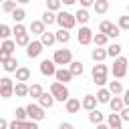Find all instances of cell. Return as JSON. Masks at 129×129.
<instances>
[{"mask_svg":"<svg viewBox=\"0 0 129 129\" xmlns=\"http://www.w3.org/2000/svg\"><path fill=\"white\" fill-rule=\"evenodd\" d=\"M24 16H26V10H24V8H16V10L12 12V20H14L16 24H22Z\"/></svg>","mask_w":129,"mask_h":129,"instance_id":"cell-27","label":"cell"},{"mask_svg":"<svg viewBox=\"0 0 129 129\" xmlns=\"http://www.w3.org/2000/svg\"><path fill=\"white\" fill-rule=\"evenodd\" d=\"M60 0H46V10H50V12H54V10H58L60 8Z\"/></svg>","mask_w":129,"mask_h":129,"instance_id":"cell-41","label":"cell"},{"mask_svg":"<svg viewBox=\"0 0 129 129\" xmlns=\"http://www.w3.org/2000/svg\"><path fill=\"white\" fill-rule=\"evenodd\" d=\"M93 8H95L97 14H105V12L109 10V0H95Z\"/></svg>","mask_w":129,"mask_h":129,"instance_id":"cell-22","label":"cell"},{"mask_svg":"<svg viewBox=\"0 0 129 129\" xmlns=\"http://www.w3.org/2000/svg\"><path fill=\"white\" fill-rule=\"evenodd\" d=\"M12 95H14V83H12V79H8V77L0 79V97L2 99H10Z\"/></svg>","mask_w":129,"mask_h":129,"instance_id":"cell-6","label":"cell"},{"mask_svg":"<svg viewBox=\"0 0 129 129\" xmlns=\"http://www.w3.org/2000/svg\"><path fill=\"white\" fill-rule=\"evenodd\" d=\"M119 54H121V44L115 42V44H111V46L107 48V56H115V58H117Z\"/></svg>","mask_w":129,"mask_h":129,"instance_id":"cell-36","label":"cell"},{"mask_svg":"<svg viewBox=\"0 0 129 129\" xmlns=\"http://www.w3.org/2000/svg\"><path fill=\"white\" fill-rule=\"evenodd\" d=\"M117 26H119L121 30H129V14H127V16H121V18H119V24H117Z\"/></svg>","mask_w":129,"mask_h":129,"instance_id":"cell-42","label":"cell"},{"mask_svg":"<svg viewBox=\"0 0 129 129\" xmlns=\"http://www.w3.org/2000/svg\"><path fill=\"white\" fill-rule=\"evenodd\" d=\"M26 113H28V117H30L32 121H42V119H44V109H42L40 105H36V103H30V105L26 107Z\"/></svg>","mask_w":129,"mask_h":129,"instance_id":"cell-7","label":"cell"},{"mask_svg":"<svg viewBox=\"0 0 129 129\" xmlns=\"http://www.w3.org/2000/svg\"><path fill=\"white\" fill-rule=\"evenodd\" d=\"M14 2H20V4H26V2H30V0H14Z\"/></svg>","mask_w":129,"mask_h":129,"instance_id":"cell-55","label":"cell"},{"mask_svg":"<svg viewBox=\"0 0 129 129\" xmlns=\"http://www.w3.org/2000/svg\"><path fill=\"white\" fill-rule=\"evenodd\" d=\"M109 107H111V111L113 113H121L123 111V107H125V103H123V97H113L111 101H109Z\"/></svg>","mask_w":129,"mask_h":129,"instance_id":"cell-15","label":"cell"},{"mask_svg":"<svg viewBox=\"0 0 129 129\" xmlns=\"http://www.w3.org/2000/svg\"><path fill=\"white\" fill-rule=\"evenodd\" d=\"M89 18H91V14L87 12V8H79V10L75 12V20H77V22H81V24H87V22H89Z\"/></svg>","mask_w":129,"mask_h":129,"instance_id":"cell-19","label":"cell"},{"mask_svg":"<svg viewBox=\"0 0 129 129\" xmlns=\"http://www.w3.org/2000/svg\"><path fill=\"white\" fill-rule=\"evenodd\" d=\"M12 34V28L10 26H6V24H0V38H4V40H8V36Z\"/></svg>","mask_w":129,"mask_h":129,"instance_id":"cell-40","label":"cell"},{"mask_svg":"<svg viewBox=\"0 0 129 129\" xmlns=\"http://www.w3.org/2000/svg\"><path fill=\"white\" fill-rule=\"evenodd\" d=\"M14 95H16V97H26V95H28L26 83H16V85H14Z\"/></svg>","mask_w":129,"mask_h":129,"instance_id":"cell-25","label":"cell"},{"mask_svg":"<svg viewBox=\"0 0 129 129\" xmlns=\"http://www.w3.org/2000/svg\"><path fill=\"white\" fill-rule=\"evenodd\" d=\"M95 4V0H81V6L83 8H87V6H93Z\"/></svg>","mask_w":129,"mask_h":129,"instance_id":"cell-49","label":"cell"},{"mask_svg":"<svg viewBox=\"0 0 129 129\" xmlns=\"http://www.w3.org/2000/svg\"><path fill=\"white\" fill-rule=\"evenodd\" d=\"M42 42L40 40H32L28 46H26V56L28 58H36V56H40V52H42Z\"/></svg>","mask_w":129,"mask_h":129,"instance_id":"cell-8","label":"cell"},{"mask_svg":"<svg viewBox=\"0 0 129 129\" xmlns=\"http://www.w3.org/2000/svg\"><path fill=\"white\" fill-rule=\"evenodd\" d=\"M69 71H71L73 77H81L85 69H83V62H81V60H73V62L69 64Z\"/></svg>","mask_w":129,"mask_h":129,"instance_id":"cell-20","label":"cell"},{"mask_svg":"<svg viewBox=\"0 0 129 129\" xmlns=\"http://www.w3.org/2000/svg\"><path fill=\"white\" fill-rule=\"evenodd\" d=\"M24 125H26V121H12V123H8V129H24Z\"/></svg>","mask_w":129,"mask_h":129,"instance_id":"cell-43","label":"cell"},{"mask_svg":"<svg viewBox=\"0 0 129 129\" xmlns=\"http://www.w3.org/2000/svg\"><path fill=\"white\" fill-rule=\"evenodd\" d=\"M119 30H121V28H119V26H117V24H115V26H113V28H111V32H109V34H107V36H111V38H117V36H119V34H121V32H119Z\"/></svg>","mask_w":129,"mask_h":129,"instance_id":"cell-46","label":"cell"},{"mask_svg":"<svg viewBox=\"0 0 129 129\" xmlns=\"http://www.w3.org/2000/svg\"><path fill=\"white\" fill-rule=\"evenodd\" d=\"M93 30L89 28V26H81V30H79V34H77V38H79V42L81 44H89V42H93Z\"/></svg>","mask_w":129,"mask_h":129,"instance_id":"cell-9","label":"cell"},{"mask_svg":"<svg viewBox=\"0 0 129 129\" xmlns=\"http://www.w3.org/2000/svg\"><path fill=\"white\" fill-rule=\"evenodd\" d=\"M38 105H40L42 109H50V107L54 105V97H52L50 93H42V95L38 97Z\"/></svg>","mask_w":129,"mask_h":129,"instance_id":"cell-12","label":"cell"},{"mask_svg":"<svg viewBox=\"0 0 129 129\" xmlns=\"http://www.w3.org/2000/svg\"><path fill=\"white\" fill-rule=\"evenodd\" d=\"M0 48H4L8 54H12V52H14V48H16V42L8 38V40H4V42H2V46H0Z\"/></svg>","mask_w":129,"mask_h":129,"instance_id":"cell-38","label":"cell"},{"mask_svg":"<svg viewBox=\"0 0 129 129\" xmlns=\"http://www.w3.org/2000/svg\"><path fill=\"white\" fill-rule=\"evenodd\" d=\"M0 2H6V0H0Z\"/></svg>","mask_w":129,"mask_h":129,"instance_id":"cell-56","label":"cell"},{"mask_svg":"<svg viewBox=\"0 0 129 129\" xmlns=\"http://www.w3.org/2000/svg\"><path fill=\"white\" fill-rule=\"evenodd\" d=\"M50 95L54 97V101H62V103H67V99H69V89H67V85H62V83H52L50 85Z\"/></svg>","mask_w":129,"mask_h":129,"instance_id":"cell-3","label":"cell"},{"mask_svg":"<svg viewBox=\"0 0 129 129\" xmlns=\"http://www.w3.org/2000/svg\"><path fill=\"white\" fill-rule=\"evenodd\" d=\"M42 22H44V26L48 24H54L56 22V16H54V12H50V10H44V14H42Z\"/></svg>","mask_w":129,"mask_h":129,"instance_id":"cell-32","label":"cell"},{"mask_svg":"<svg viewBox=\"0 0 129 129\" xmlns=\"http://www.w3.org/2000/svg\"><path fill=\"white\" fill-rule=\"evenodd\" d=\"M54 77H56V81L62 83V85H67V83L73 79V75H71L69 69H56V75H54Z\"/></svg>","mask_w":129,"mask_h":129,"instance_id":"cell-14","label":"cell"},{"mask_svg":"<svg viewBox=\"0 0 129 129\" xmlns=\"http://www.w3.org/2000/svg\"><path fill=\"white\" fill-rule=\"evenodd\" d=\"M127 69H129V60H127L125 56H117V58L113 60V77L123 79V77L127 75Z\"/></svg>","mask_w":129,"mask_h":129,"instance_id":"cell-2","label":"cell"},{"mask_svg":"<svg viewBox=\"0 0 129 129\" xmlns=\"http://www.w3.org/2000/svg\"><path fill=\"white\" fill-rule=\"evenodd\" d=\"M97 129H109V125H105V123H99V125H97Z\"/></svg>","mask_w":129,"mask_h":129,"instance_id":"cell-53","label":"cell"},{"mask_svg":"<svg viewBox=\"0 0 129 129\" xmlns=\"http://www.w3.org/2000/svg\"><path fill=\"white\" fill-rule=\"evenodd\" d=\"M107 40H109V36H107V34H103V32H97V34L93 36V42H95L97 46H103V44H107Z\"/></svg>","mask_w":129,"mask_h":129,"instance_id":"cell-33","label":"cell"},{"mask_svg":"<svg viewBox=\"0 0 129 129\" xmlns=\"http://www.w3.org/2000/svg\"><path fill=\"white\" fill-rule=\"evenodd\" d=\"M58 129H75V127H73L71 123H60V127H58Z\"/></svg>","mask_w":129,"mask_h":129,"instance_id":"cell-52","label":"cell"},{"mask_svg":"<svg viewBox=\"0 0 129 129\" xmlns=\"http://www.w3.org/2000/svg\"><path fill=\"white\" fill-rule=\"evenodd\" d=\"M64 109H67V113H79V109H81V101L75 99V97H69L67 103H64Z\"/></svg>","mask_w":129,"mask_h":129,"instance_id":"cell-13","label":"cell"},{"mask_svg":"<svg viewBox=\"0 0 129 129\" xmlns=\"http://www.w3.org/2000/svg\"><path fill=\"white\" fill-rule=\"evenodd\" d=\"M2 67H4V71H8V73H16V71H18V60H16L14 56H10L8 62L2 64Z\"/></svg>","mask_w":129,"mask_h":129,"instance_id":"cell-29","label":"cell"},{"mask_svg":"<svg viewBox=\"0 0 129 129\" xmlns=\"http://www.w3.org/2000/svg\"><path fill=\"white\" fill-rule=\"evenodd\" d=\"M107 125H109L111 129H121V125H123L121 115H119V113H111V115L107 117Z\"/></svg>","mask_w":129,"mask_h":129,"instance_id":"cell-16","label":"cell"},{"mask_svg":"<svg viewBox=\"0 0 129 129\" xmlns=\"http://www.w3.org/2000/svg\"><path fill=\"white\" fill-rule=\"evenodd\" d=\"M127 10H129V6H127Z\"/></svg>","mask_w":129,"mask_h":129,"instance_id":"cell-57","label":"cell"},{"mask_svg":"<svg viewBox=\"0 0 129 129\" xmlns=\"http://www.w3.org/2000/svg\"><path fill=\"white\" fill-rule=\"evenodd\" d=\"M40 73H42L44 77H52V75H56V64H54V60L44 58V60L40 62Z\"/></svg>","mask_w":129,"mask_h":129,"instance_id":"cell-10","label":"cell"},{"mask_svg":"<svg viewBox=\"0 0 129 129\" xmlns=\"http://www.w3.org/2000/svg\"><path fill=\"white\" fill-rule=\"evenodd\" d=\"M0 129H8V121L0 117Z\"/></svg>","mask_w":129,"mask_h":129,"instance_id":"cell-50","label":"cell"},{"mask_svg":"<svg viewBox=\"0 0 129 129\" xmlns=\"http://www.w3.org/2000/svg\"><path fill=\"white\" fill-rule=\"evenodd\" d=\"M2 10L12 14V12L16 10V2H14V0H6V2H2Z\"/></svg>","mask_w":129,"mask_h":129,"instance_id":"cell-39","label":"cell"},{"mask_svg":"<svg viewBox=\"0 0 129 129\" xmlns=\"http://www.w3.org/2000/svg\"><path fill=\"white\" fill-rule=\"evenodd\" d=\"M60 2H64V4H67V6H71V4H75V2H77V0H60Z\"/></svg>","mask_w":129,"mask_h":129,"instance_id":"cell-54","label":"cell"},{"mask_svg":"<svg viewBox=\"0 0 129 129\" xmlns=\"http://www.w3.org/2000/svg\"><path fill=\"white\" fill-rule=\"evenodd\" d=\"M42 93H44V91H42V87H40L38 83H34V85H30V87H28V95H30L32 99H38Z\"/></svg>","mask_w":129,"mask_h":129,"instance_id":"cell-26","label":"cell"},{"mask_svg":"<svg viewBox=\"0 0 129 129\" xmlns=\"http://www.w3.org/2000/svg\"><path fill=\"white\" fill-rule=\"evenodd\" d=\"M16 44H18V46H28V44H30V36H28V32L18 34V36H16Z\"/></svg>","mask_w":129,"mask_h":129,"instance_id":"cell-35","label":"cell"},{"mask_svg":"<svg viewBox=\"0 0 129 129\" xmlns=\"http://www.w3.org/2000/svg\"><path fill=\"white\" fill-rule=\"evenodd\" d=\"M52 60H54V64H71L73 62V52L69 50V48H58L56 52H54V56H52Z\"/></svg>","mask_w":129,"mask_h":129,"instance_id":"cell-5","label":"cell"},{"mask_svg":"<svg viewBox=\"0 0 129 129\" xmlns=\"http://www.w3.org/2000/svg\"><path fill=\"white\" fill-rule=\"evenodd\" d=\"M95 97H97L99 103H109V101H111V91H109V89H99Z\"/></svg>","mask_w":129,"mask_h":129,"instance_id":"cell-24","label":"cell"},{"mask_svg":"<svg viewBox=\"0 0 129 129\" xmlns=\"http://www.w3.org/2000/svg\"><path fill=\"white\" fill-rule=\"evenodd\" d=\"M91 58H93L95 62H103V60L107 58V50H105V48H93Z\"/></svg>","mask_w":129,"mask_h":129,"instance_id":"cell-21","label":"cell"},{"mask_svg":"<svg viewBox=\"0 0 129 129\" xmlns=\"http://www.w3.org/2000/svg\"><path fill=\"white\" fill-rule=\"evenodd\" d=\"M30 77H32L30 69H26V67H18V71H16V81H18V83L30 81Z\"/></svg>","mask_w":129,"mask_h":129,"instance_id":"cell-17","label":"cell"},{"mask_svg":"<svg viewBox=\"0 0 129 129\" xmlns=\"http://www.w3.org/2000/svg\"><path fill=\"white\" fill-rule=\"evenodd\" d=\"M56 24L60 26V28H64V30H71L75 24H77V20H75V14H71V12H58L56 14Z\"/></svg>","mask_w":129,"mask_h":129,"instance_id":"cell-4","label":"cell"},{"mask_svg":"<svg viewBox=\"0 0 129 129\" xmlns=\"http://www.w3.org/2000/svg\"><path fill=\"white\" fill-rule=\"evenodd\" d=\"M89 121L91 123H95V125H99V123H103V113L101 111H89Z\"/></svg>","mask_w":129,"mask_h":129,"instance_id":"cell-31","label":"cell"},{"mask_svg":"<svg viewBox=\"0 0 129 129\" xmlns=\"http://www.w3.org/2000/svg\"><path fill=\"white\" fill-rule=\"evenodd\" d=\"M107 73H109V69H107L103 62H97V64L93 67V71H91L93 83H95V85H105V83H107Z\"/></svg>","mask_w":129,"mask_h":129,"instance_id":"cell-1","label":"cell"},{"mask_svg":"<svg viewBox=\"0 0 129 129\" xmlns=\"http://www.w3.org/2000/svg\"><path fill=\"white\" fill-rule=\"evenodd\" d=\"M10 56H12V54H8V52H6L4 48H0V64H6Z\"/></svg>","mask_w":129,"mask_h":129,"instance_id":"cell-44","label":"cell"},{"mask_svg":"<svg viewBox=\"0 0 129 129\" xmlns=\"http://www.w3.org/2000/svg\"><path fill=\"white\" fill-rule=\"evenodd\" d=\"M109 129H111V127H109Z\"/></svg>","mask_w":129,"mask_h":129,"instance_id":"cell-58","label":"cell"},{"mask_svg":"<svg viewBox=\"0 0 129 129\" xmlns=\"http://www.w3.org/2000/svg\"><path fill=\"white\" fill-rule=\"evenodd\" d=\"M109 91H111L113 97H115V95H121V93H123V85H121L119 81H111V83H109Z\"/></svg>","mask_w":129,"mask_h":129,"instance_id":"cell-30","label":"cell"},{"mask_svg":"<svg viewBox=\"0 0 129 129\" xmlns=\"http://www.w3.org/2000/svg\"><path fill=\"white\" fill-rule=\"evenodd\" d=\"M40 42H42V46H52L56 42V34L54 32H42L40 34Z\"/></svg>","mask_w":129,"mask_h":129,"instance_id":"cell-18","label":"cell"},{"mask_svg":"<svg viewBox=\"0 0 129 129\" xmlns=\"http://www.w3.org/2000/svg\"><path fill=\"white\" fill-rule=\"evenodd\" d=\"M30 32H32V34H42V32H46V30H44V22H42V20H32V22H30Z\"/></svg>","mask_w":129,"mask_h":129,"instance_id":"cell-23","label":"cell"},{"mask_svg":"<svg viewBox=\"0 0 129 129\" xmlns=\"http://www.w3.org/2000/svg\"><path fill=\"white\" fill-rule=\"evenodd\" d=\"M97 103H99V101H97L95 95H85L83 101H81V107L87 109V111H95V109H97Z\"/></svg>","mask_w":129,"mask_h":129,"instance_id":"cell-11","label":"cell"},{"mask_svg":"<svg viewBox=\"0 0 129 129\" xmlns=\"http://www.w3.org/2000/svg\"><path fill=\"white\" fill-rule=\"evenodd\" d=\"M123 103H125V107H129V89L125 91V97H123Z\"/></svg>","mask_w":129,"mask_h":129,"instance_id":"cell-51","label":"cell"},{"mask_svg":"<svg viewBox=\"0 0 129 129\" xmlns=\"http://www.w3.org/2000/svg\"><path fill=\"white\" fill-rule=\"evenodd\" d=\"M119 115H121V121H129V107H123V111Z\"/></svg>","mask_w":129,"mask_h":129,"instance_id":"cell-47","label":"cell"},{"mask_svg":"<svg viewBox=\"0 0 129 129\" xmlns=\"http://www.w3.org/2000/svg\"><path fill=\"white\" fill-rule=\"evenodd\" d=\"M24 129H38V125H36V121H26Z\"/></svg>","mask_w":129,"mask_h":129,"instance_id":"cell-48","label":"cell"},{"mask_svg":"<svg viewBox=\"0 0 129 129\" xmlns=\"http://www.w3.org/2000/svg\"><path fill=\"white\" fill-rule=\"evenodd\" d=\"M26 117H28L26 107H16V111H14V119H16V121H26Z\"/></svg>","mask_w":129,"mask_h":129,"instance_id":"cell-34","label":"cell"},{"mask_svg":"<svg viewBox=\"0 0 129 129\" xmlns=\"http://www.w3.org/2000/svg\"><path fill=\"white\" fill-rule=\"evenodd\" d=\"M24 32H26V28H24L22 24H16V26L12 28V34H14V36H18V34H24Z\"/></svg>","mask_w":129,"mask_h":129,"instance_id":"cell-45","label":"cell"},{"mask_svg":"<svg viewBox=\"0 0 129 129\" xmlns=\"http://www.w3.org/2000/svg\"><path fill=\"white\" fill-rule=\"evenodd\" d=\"M113 26H115L113 22H109V20H103V22L99 24V32H103V34H109Z\"/></svg>","mask_w":129,"mask_h":129,"instance_id":"cell-37","label":"cell"},{"mask_svg":"<svg viewBox=\"0 0 129 129\" xmlns=\"http://www.w3.org/2000/svg\"><path fill=\"white\" fill-rule=\"evenodd\" d=\"M54 34H56V40H58V42H62V44H67V42L71 40V32H69V30H64V28H60V30H58V32H54Z\"/></svg>","mask_w":129,"mask_h":129,"instance_id":"cell-28","label":"cell"}]
</instances>
